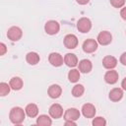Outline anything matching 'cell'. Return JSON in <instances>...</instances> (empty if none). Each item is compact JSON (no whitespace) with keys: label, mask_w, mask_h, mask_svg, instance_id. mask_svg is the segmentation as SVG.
Returning a JSON list of instances; mask_svg holds the SVG:
<instances>
[{"label":"cell","mask_w":126,"mask_h":126,"mask_svg":"<svg viewBox=\"0 0 126 126\" xmlns=\"http://www.w3.org/2000/svg\"><path fill=\"white\" fill-rule=\"evenodd\" d=\"M25 117H26V111L20 106H15L10 110L9 118L13 124L16 125L22 124L25 120Z\"/></svg>","instance_id":"cell-1"},{"label":"cell","mask_w":126,"mask_h":126,"mask_svg":"<svg viewBox=\"0 0 126 126\" xmlns=\"http://www.w3.org/2000/svg\"><path fill=\"white\" fill-rule=\"evenodd\" d=\"M77 29L80 32L82 33H87L91 31L92 29V22L89 18L83 17L81 19H79V21L77 22Z\"/></svg>","instance_id":"cell-2"},{"label":"cell","mask_w":126,"mask_h":126,"mask_svg":"<svg viewBox=\"0 0 126 126\" xmlns=\"http://www.w3.org/2000/svg\"><path fill=\"white\" fill-rule=\"evenodd\" d=\"M60 30V25L58 22L54 21V20H50L48 22H46V24L44 25V31L47 34L53 35L56 34Z\"/></svg>","instance_id":"cell-3"},{"label":"cell","mask_w":126,"mask_h":126,"mask_svg":"<svg viewBox=\"0 0 126 126\" xmlns=\"http://www.w3.org/2000/svg\"><path fill=\"white\" fill-rule=\"evenodd\" d=\"M23 35V31L19 27H11L7 32V36L12 41H18Z\"/></svg>","instance_id":"cell-4"},{"label":"cell","mask_w":126,"mask_h":126,"mask_svg":"<svg viewBox=\"0 0 126 126\" xmlns=\"http://www.w3.org/2000/svg\"><path fill=\"white\" fill-rule=\"evenodd\" d=\"M64 45L66 48L68 49H74L78 46V37L73 34V33H69V34H66L65 37H64Z\"/></svg>","instance_id":"cell-5"},{"label":"cell","mask_w":126,"mask_h":126,"mask_svg":"<svg viewBox=\"0 0 126 126\" xmlns=\"http://www.w3.org/2000/svg\"><path fill=\"white\" fill-rule=\"evenodd\" d=\"M96 41L100 44V45H108L109 43H111L112 41V35L109 32L107 31H102L98 33L97 35V39Z\"/></svg>","instance_id":"cell-6"},{"label":"cell","mask_w":126,"mask_h":126,"mask_svg":"<svg viewBox=\"0 0 126 126\" xmlns=\"http://www.w3.org/2000/svg\"><path fill=\"white\" fill-rule=\"evenodd\" d=\"M97 44L98 42L93 38H89L84 41L83 43V50L86 53H93L97 49Z\"/></svg>","instance_id":"cell-7"},{"label":"cell","mask_w":126,"mask_h":126,"mask_svg":"<svg viewBox=\"0 0 126 126\" xmlns=\"http://www.w3.org/2000/svg\"><path fill=\"white\" fill-rule=\"evenodd\" d=\"M48 112L52 118L58 119V118H61V116L63 115V108L59 103H53L50 105Z\"/></svg>","instance_id":"cell-8"},{"label":"cell","mask_w":126,"mask_h":126,"mask_svg":"<svg viewBox=\"0 0 126 126\" xmlns=\"http://www.w3.org/2000/svg\"><path fill=\"white\" fill-rule=\"evenodd\" d=\"M48 61L49 63L54 66V67H59L64 63V58L62 57V55L60 53L57 52H52L49 54L48 56Z\"/></svg>","instance_id":"cell-9"},{"label":"cell","mask_w":126,"mask_h":126,"mask_svg":"<svg viewBox=\"0 0 126 126\" xmlns=\"http://www.w3.org/2000/svg\"><path fill=\"white\" fill-rule=\"evenodd\" d=\"M95 107L92 103H85L82 106V113L86 118H94L95 115Z\"/></svg>","instance_id":"cell-10"},{"label":"cell","mask_w":126,"mask_h":126,"mask_svg":"<svg viewBox=\"0 0 126 126\" xmlns=\"http://www.w3.org/2000/svg\"><path fill=\"white\" fill-rule=\"evenodd\" d=\"M80 115H81V113H80L79 109L74 108V107H71V108H68V109L65 111L63 117H64V120H65V121H66V120H73V121H76V120H78V119L80 118Z\"/></svg>","instance_id":"cell-11"},{"label":"cell","mask_w":126,"mask_h":126,"mask_svg":"<svg viewBox=\"0 0 126 126\" xmlns=\"http://www.w3.org/2000/svg\"><path fill=\"white\" fill-rule=\"evenodd\" d=\"M118 78H119V75H118L117 71H115L113 69H110L109 71H107L104 74V81L109 85H113V84L117 83Z\"/></svg>","instance_id":"cell-12"},{"label":"cell","mask_w":126,"mask_h":126,"mask_svg":"<svg viewBox=\"0 0 126 126\" xmlns=\"http://www.w3.org/2000/svg\"><path fill=\"white\" fill-rule=\"evenodd\" d=\"M102 65L105 69H114L117 65V59L114 57V56H111V55H106L103 57L102 59Z\"/></svg>","instance_id":"cell-13"},{"label":"cell","mask_w":126,"mask_h":126,"mask_svg":"<svg viewBox=\"0 0 126 126\" xmlns=\"http://www.w3.org/2000/svg\"><path fill=\"white\" fill-rule=\"evenodd\" d=\"M78 66H79V71L84 74L90 73L93 69V64L89 59H82L78 63Z\"/></svg>","instance_id":"cell-14"},{"label":"cell","mask_w":126,"mask_h":126,"mask_svg":"<svg viewBox=\"0 0 126 126\" xmlns=\"http://www.w3.org/2000/svg\"><path fill=\"white\" fill-rule=\"evenodd\" d=\"M47 94L51 98H58L62 94V88L57 84H53L48 88Z\"/></svg>","instance_id":"cell-15"},{"label":"cell","mask_w":126,"mask_h":126,"mask_svg":"<svg viewBox=\"0 0 126 126\" xmlns=\"http://www.w3.org/2000/svg\"><path fill=\"white\" fill-rule=\"evenodd\" d=\"M108 97H109V99L111 101H114V102L121 100V98L123 97V89H120V88H114V89H112L109 92Z\"/></svg>","instance_id":"cell-16"},{"label":"cell","mask_w":126,"mask_h":126,"mask_svg":"<svg viewBox=\"0 0 126 126\" xmlns=\"http://www.w3.org/2000/svg\"><path fill=\"white\" fill-rule=\"evenodd\" d=\"M64 63L68 67H76L78 65V58L74 53H67L64 56Z\"/></svg>","instance_id":"cell-17"},{"label":"cell","mask_w":126,"mask_h":126,"mask_svg":"<svg viewBox=\"0 0 126 126\" xmlns=\"http://www.w3.org/2000/svg\"><path fill=\"white\" fill-rule=\"evenodd\" d=\"M25 111H26V114H27L29 117L34 118V117H36L37 114H38V107H37V105L34 104V103H29V104L26 106Z\"/></svg>","instance_id":"cell-18"},{"label":"cell","mask_w":126,"mask_h":126,"mask_svg":"<svg viewBox=\"0 0 126 126\" xmlns=\"http://www.w3.org/2000/svg\"><path fill=\"white\" fill-rule=\"evenodd\" d=\"M9 84H10L11 89L14 90V91H19V90H21V89L23 88V86H24V82H23V80H22L20 77H13V78L10 80Z\"/></svg>","instance_id":"cell-19"},{"label":"cell","mask_w":126,"mask_h":126,"mask_svg":"<svg viewBox=\"0 0 126 126\" xmlns=\"http://www.w3.org/2000/svg\"><path fill=\"white\" fill-rule=\"evenodd\" d=\"M26 60L30 65H35V64H37L39 62L40 57L36 52L32 51V52H29L26 55Z\"/></svg>","instance_id":"cell-20"},{"label":"cell","mask_w":126,"mask_h":126,"mask_svg":"<svg viewBox=\"0 0 126 126\" xmlns=\"http://www.w3.org/2000/svg\"><path fill=\"white\" fill-rule=\"evenodd\" d=\"M36 124L39 126H50L52 124V120L48 115L41 114L36 118Z\"/></svg>","instance_id":"cell-21"},{"label":"cell","mask_w":126,"mask_h":126,"mask_svg":"<svg viewBox=\"0 0 126 126\" xmlns=\"http://www.w3.org/2000/svg\"><path fill=\"white\" fill-rule=\"evenodd\" d=\"M80 71L79 69H72L68 73V80L71 83H77L80 79Z\"/></svg>","instance_id":"cell-22"},{"label":"cell","mask_w":126,"mask_h":126,"mask_svg":"<svg viewBox=\"0 0 126 126\" xmlns=\"http://www.w3.org/2000/svg\"><path fill=\"white\" fill-rule=\"evenodd\" d=\"M84 92H85V88H84V86L81 85V84L75 85V86L73 87V89H72V94H73V96H75V97H80V96H82L83 94H84Z\"/></svg>","instance_id":"cell-23"},{"label":"cell","mask_w":126,"mask_h":126,"mask_svg":"<svg viewBox=\"0 0 126 126\" xmlns=\"http://www.w3.org/2000/svg\"><path fill=\"white\" fill-rule=\"evenodd\" d=\"M10 90H11L10 84H7V83H5V82L0 83V95H1V96L7 95V94L10 93Z\"/></svg>","instance_id":"cell-24"},{"label":"cell","mask_w":126,"mask_h":126,"mask_svg":"<svg viewBox=\"0 0 126 126\" xmlns=\"http://www.w3.org/2000/svg\"><path fill=\"white\" fill-rule=\"evenodd\" d=\"M93 125L94 126H105L106 125V120L101 116L94 117V120H93Z\"/></svg>","instance_id":"cell-25"},{"label":"cell","mask_w":126,"mask_h":126,"mask_svg":"<svg viewBox=\"0 0 126 126\" xmlns=\"http://www.w3.org/2000/svg\"><path fill=\"white\" fill-rule=\"evenodd\" d=\"M110 4L114 8H122L125 4V0H110Z\"/></svg>","instance_id":"cell-26"},{"label":"cell","mask_w":126,"mask_h":126,"mask_svg":"<svg viewBox=\"0 0 126 126\" xmlns=\"http://www.w3.org/2000/svg\"><path fill=\"white\" fill-rule=\"evenodd\" d=\"M6 52H7V47H6V45H5V43L1 42V43H0V55L2 56V55H4Z\"/></svg>","instance_id":"cell-27"},{"label":"cell","mask_w":126,"mask_h":126,"mask_svg":"<svg viewBox=\"0 0 126 126\" xmlns=\"http://www.w3.org/2000/svg\"><path fill=\"white\" fill-rule=\"evenodd\" d=\"M120 63L124 66H126V52H123L120 56Z\"/></svg>","instance_id":"cell-28"},{"label":"cell","mask_w":126,"mask_h":126,"mask_svg":"<svg viewBox=\"0 0 126 126\" xmlns=\"http://www.w3.org/2000/svg\"><path fill=\"white\" fill-rule=\"evenodd\" d=\"M120 16H121V18H122L124 21H126V7H123V8L121 9V11H120Z\"/></svg>","instance_id":"cell-29"},{"label":"cell","mask_w":126,"mask_h":126,"mask_svg":"<svg viewBox=\"0 0 126 126\" xmlns=\"http://www.w3.org/2000/svg\"><path fill=\"white\" fill-rule=\"evenodd\" d=\"M65 125L66 126H76L77 124H76V121H73V120H66L65 121Z\"/></svg>","instance_id":"cell-30"},{"label":"cell","mask_w":126,"mask_h":126,"mask_svg":"<svg viewBox=\"0 0 126 126\" xmlns=\"http://www.w3.org/2000/svg\"><path fill=\"white\" fill-rule=\"evenodd\" d=\"M76 1L80 5H86V4H88L90 2V0H76Z\"/></svg>","instance_id":"cell-31"},{"label":"cell","mask_w":126,"mask_h":126,"mask_svg":"<svg viewBox=\"0 0 126 126\" xmlns=\"http://www.w3.org/2000/svg\"><path fill=\"white\" fill-rule=\"evenodd\" d=\"M121 87H122V89H123L124 91H126V77L122 80V82H121Z\"/></svg>","instance_id":"cell-32"}]
</instances>
